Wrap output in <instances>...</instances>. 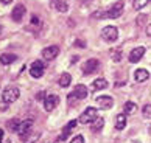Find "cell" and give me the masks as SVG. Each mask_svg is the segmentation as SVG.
I'll list each match as a JSON object with an SVG mask.
<instances>
[{"label": "cell", "mask_w": 151, "mask_h": 143, "mask_svg": "<svg viewBox=\"0 0 151 143\" xmlns=\"http://www.w3.org/2000/svg\"><path fill=\"white\" fill-rule=\"evenodd\" d=\"M123 6H125V3H123V2H115L108 11H104V13H97V14H93V17H109V19H117V17H120V16H122V13H123Z\"/></svg>", "instance_id": "obj_1"}, {"label": "cell", "mask_w": 151, "mask_h": 143, "mask_svg": "<svg viewBox=\"0 0 151 143\" xmlns=\"http://www.w3.org/2000/svg\"><path fill=\"white\" fill-rule=\"evenodd\" d=\"M97 118H98L97 109H95V107H86L84 112H83L81 117H80V123H81V124H91V123H93Z\"/></svg>", "instance_id": "obj_2"}, {"label": "cell", "mask_w": 151, "mask_h": 143, "mask_svg": "<svg viewBox=\"0 0 151 143\" xmlns=\"http://www.w3.org/2000/svg\"><path fill=\"white\" fill-rule=\"evenodd\" d=\"M84 98H87V87L83 84H78L75 86L73 92L69 95V103H75L78 100H84Z\"/></svg>", "instance_id": "obj_3"}, {"label": "cell", "mask_w": 151, "mask_h": 143, "mask_svg": "<svg viewBox=\"0 0 151 143\" xmlns=\"http://www.w3.org/2000/svg\"><path fill=\"white\" fill-rule=\"evenodd\" d=\"M19 95H20V92H19L17 87H6V89L3 90V93H2V100L5 103L11 104V103L19 100Z\"/></svg>", "instance_id": "obj_4"}, {"label": "cell", "mask_w": 151, "mask_h": 143, "mask_svg": "<svg viewBox=\"0 0 151 143\" xmlns=\"http://www.w3.org/2000/svg\"><path fill=\"white\" fill-rule=\"evenodd\" d=\"M101 37H103V41H106V42H115L117 37H119V30H117L115 26H112V25L104 26V28L101 30Z\"/></svg>", "instance_id": "obj_5"}, {"label": "cell", "mask_w": 151, "mask_h": 143, "mask_svg": "<svg viewBox=\"0 0 151 143\" xmlns=\"http://www.w3.org/2000/svg\"><path fill=\"white\" fill-rule=\"evenodd\" d=\"M97 101V106L100 109H111L114 106V98L112 97H108V95H101V97H97L95 98Z\"/></svg>", "instance_id": "obj_6"}, {"label": "cell", "mask_w": 151, "mask_h": 143, "mask_svg": "<svg viewBox=\"0 0 151 143\" xmlns=\"http://www.w3.org/2000/svg\"><path fill=\"white\" fill-rule=\"evenodd\" d=\"M59 104V97L52 93V95H47L45 100H44V106H45V111L47 112H52L55 107H56Z\"/></svg>", "instance_id": "obj_7"}, {"label": "cell", "mask_w": 151, "mask_h": 143, "mask_svg": "<svg viewBox=\"0 0 151 143\" xmlns=\"http://www.w3.org/2000/svg\"><path fill=\"white\" fill-rule=\"evenodd\" d=\"M44 70H45L44 62L42 61H35L30 67V75L33 76V78H41V76L44 75Z\"/></svg>", "instance_id": "obj_8"}, {"label": "cell", "mask_w": 151, "mask_h": 143, "mask_svg": "<svg viewBox=\"0 0 151 143\" xmlns=\"http://www.w3.org/2000/svg\"><path fill=\"white\" fill-rule=\"evenodd\" d=\"M98 67H100V61H98V59H93V58L87 59V61L84 62V65H83V73H84V75H91Z\"/></svg>", "instance_id": "obj_9"}, {"label": "cell", "mask_w": 151, "mask_h": 143, "mask_svg": "<svg viewBox=\"0 0 151 143\" xmlns=\"http://www.w3.org/2000/svg\"><path fill=\"white\" fill-rule=\"evenodd\" d=\"M58 54H59V47L58 45H50V47L42 50V58L47 59V61H52V59H55Z\"/></svg>", "instance_id": "obj_10"}, {"label": "cell", "mask_w": 151, "mask_h": 143, "mask_svg": "<svg viewBox=\"0 0 151 143\" xmlns=\"http://www.w3.org/2000/svg\"><path fill=\"white\" fill-rule=\"evenodd\" d=\"M22 143H36L41 137V132H33V131H28V132L19 135Z\"/></svg>", "instance_id": "obj_11"}, {"label": "cell", "mask_w": 151, "mask_h": 143, "mask_svg": "<svg viewBox=\"0 0 151 143\" xmlns=\"http://www.w3.org/2000/svg\"><path fill=\"white\" fill-rule=\"evenodd\" d=\"M27 13V9L24 5H17V6H14L13 13H11V19H13L14 22H20L22 19H24V16Z\"/></svg>", "instance_id": "obj_12"}, {"label": "cell", "mask_w": 151, "mask_h": 143, "mask_svg": "<svg viewBox=\"0 0 151 143\" xmlns=\"http://www.w3.org/2000/svg\"><path fill=\"white\" fill-rule=\"evenodd\" d=\"M145 54V47H136L134 50L129 53V62L136 64L142 59V56Z\"/></svg>", "instance_id": "obj_13"}, {"label": "cell", "mask_w": 151, "mask_h": 143, "mask_svg": "<svg viewBox=\"0 0 151 143\" xmlns=\"http://www.w3.org/2000/svg\"><path fill=\"white\" fill-rule=\"evenodd\" d=\"M52 8H55L59 13H67L69 5H67L65 0H52Z\"/></svg>", "instance_id": "obj_14"}, {"label": "cell", "mask_w": 151, "mask_h": 143, "mask_svg": "<svg viewBox=\"0 0 151 143\" xmlns=\"http://www.w3.org/2000/svg\"><path fill=\"white\" fill-rule=\"evenodd\" d=\"M76 126V120H72V122H69L65 126H64V129H63V134L59 135V140H65L67 137L70 135V132H72V129H73Z\"/></svg>", "instance_id": "obj_15"}, {"label": "cell", "mask_w": 151, "mask_h": 143, "mask_svg": "<svg viewBox=\"0 0 151 143\" xmlns=\"http://www.w3.org/2000/svg\"><path fill=\"white\" fill-rule=\"evenodd\" d=\"M148 78H150V72L145 70V69H139V70H136V73H134V79L137 82H143Z\"/></svg>", "instance_id": "obj_16"}, {"label": "cell", "mask_w": 151, "mask_h": 143, "mask_svg": "<svg viewBox=\"0 0 151 143\" xmlns=\"http://www.w3.org/2000/svg\"><path fill=\"white\" fill-rule=\"evenodd\" d=\"M31 128H33V120H22L17 134L22 135V134H25V132H28V131H31Z\"/></svg>", "instance_id": "obj_17"}, {"label": "cell", "mask_w": 151, "mask_h": 143, "mask_svg": "<svg viewBox=\"0 0 151 143\" xmlns=\"http://www.w3.org/2000/svg\"><path fill=\"white\" fill-rule=\"evenodd\" d=\"M16 59H17V56L13 53H3L2 56H0V62H2L3 65H8V64H13Z\"/></svg>", "instance_id": "obj_18"}, {"label": "cell", "mask_w": 151, "mask_h": 143, "mask_svg": "<svg viewBox=\"0 0 151 143\" xmlns=\"http://www.w3.org/2000/svg\"><path fill=\"white\" fill-rule=\"evenodd\" d=\"M108 87V81L106 79H103V78H98V79H95L93 82H92V90H101V89H106Z\"/></svg>", "instance_id": "obj_19"}, {"label": "cell", "mask_w": 151, "mask_h": 143, "mask_svg": "<svg viewBox=\"0 0 151 143\" xmlns=\"http://www.w3.org/2000/svg\"><path fill=\"white\" fill-rule=\"evenodd\" d=\"M126 128V115L125 114H120V115H117V118H115V129H119V131H122V129H125Z\"/></svg>", "instance_id": "obj_20"}, {"label": "cell", "mask_w": 151, "mask_h": 143, "mask_svg": "<svg viewBox=\"0 0 151 143\" xmlns=\"http://www.w3.org/2000/svg\"><path fill=\"white\" fill-rule=\"evenodd\" d=\"M123 111H125V115H134V114H136V111H137L136 103H132V101L125 103V106H123Z\"/></svg>", "instance_id": "obj_21"}, {"label": "cell", "mask_w": 151, "mask_h": 143, "mask_svg": "<svg viewBox=\"0 0 151 143\" xmlns=\"http://www.w3.org/2000/svg\"><path fill=\"white\" fill-rule=\"evenodd\" d=\"M70 82H72V75L63 73V75L59 76V86H61V87H69Z\"/></svg>", "instance_id": "obj_22"}, {"label": "cell", "mask_w": 151, "mask_h": 143, "mask_svg": "<svg viewBox=\"0 0 151 143\" xmlns=\"http://www.w3.org/2000/svg\"><path fill=\"white\" fill-rule=\"evenodd\" d=\"M20 122H22V120H17V118L9 120L6 126L9 128V131H13V132H17V131H19V126H20Z\"/></svg>", "instance_id": "obj_23"}, {"label": "cell", "mask_w": 151, "mask_h": 143, "mask_svg": "<svg viewBox=\"0 0 151 143\" xmlns=\"http://www.w3.org/2000/svg\"><path fill=\"white\" fill-rule=\"evenodd\" d=\"M150 3V0H132V6L134 9H142Z\"/></svg>", "instance_id": "obj_24"}, {"label": "cell", "mask_w": 151, "mask_h": 143, "mask_svg": "<svg viewBox=\"0 0 151 143\" xmlns=\"http://www.w3.org/2000/svg\"><path fill=\"white\" fill-rule=\"evenodd\" d=\"M103 124H104V120H103L101 117H98V118L92 123V129H93V131H100V129L103 128Z\"/></svg>", "instance_id": "obj_25"}, {"label": "cell", "mask_w": 151, "mask_h": 143, "mask_svg": "<svg viewBox=\"0 0 151 143\" xmlns=\"http://www.w3.org/2000/svg\"><path fill=\"white\" fill-rule=\"evenodd\" d=\"M111 56H112V61L114 62H119L120 59H122V50H120V48H114L112 53H111Z\"/></svg>", "instance_id": "obj_26"}, {"label": "cell", "mask_w": 151, "mask_h": 143, "mask_svg": "<svg viewBox=\"0 0 151 143\" xmlns=\"http://www.w3.org/2000/svg\"><path fill=\"white\" fill-rule=\"evenodd\" d=\"M142 114L145 118H151V104H145L142 109Z\"/></svg>", "instance_id": "obj_27"}, {"label": "cell", "mask_w": 151, "mask_h": 143, "mask_svg": "<svg viewBox=\"0 0 151 143\" xmlns=\"http://www.w3.org/2000/svg\"><path fill=\"white\" fill-rule=\"evenodd\" d=\"M70 143H84V137H83V135H76Z\"/></svg>", "instance_id": "obj_28"}, {"label": "cell", "mask_w": 151, "mask_h": 143, "mask_svg": "<svg viewBox=\"0 0 151 143\" xmlns=\"http://www.w3.org/2000/svg\"><path fill=\"white\" fill-rule=\"evenodd\" d=\"M145 19H147V16H140V17H139V19H137V24H139V25H142Z\"/></svg>", "instance_id": "obj_29"}, {"label": "cell", "mask_w": 151, "mask_h": 143, "mask_svg": "<svg viewBox=\"0 0 151 143\" xmlns=\"http://www.w3.org/2000/svg\"><path fill=\"white\" fill-rule=\"evenodd\" d=\"M76 47H86V42H81V41H76Z\"/></svg>", "instance_id": "obj_30"}, {"label": "cell", "mask_w": 151, "mask_h": 143, "mask_svg": "<svg viewBox=\"0 0 151 143\" xmlns=\"http://www.w3.org/2000/svg\"><path fill=\"white\" fill-rule=\"evenodd\" d=\"M147 34H148V36L151 37V24H150V25L147 26Z\"/></svg>", "instance_id": "obj_31"}, {"label": "cell", "mask_w": 151, "mask_h": 143, "mask_svg": "<svg viewBox=\"0 0 151 143\" xmlns=\"http://www.w3.org/2000/svg\"><path fill=\"white\" fill-rule=\"evenodd\" d=\"M44 95H45V93H44V92H41V93H37V100H42V98H44Z\"/></svg>", "instance_id": "obj_32"}, {"label": "cell", "mask_w": 151, "mask_h": 143, "mask_svg": "<svg viewBox=\"0 0 151 143\" xmlns=\"http://www.w3.org/2000/svg\"><path fill=\"white\" fill-rule=\"evenodd\" d=\"M2 139H3V129H0V143H2Z\"/></svg>", "instance_id": "obj_33"}, {"label": "cell", "mask_w": 151, "mask_h": 143, "mask_svg": "<svg viewBox=\"0 0 151 143\" xmlns=\"http://www.w3.org/2000/svg\"><path fill=\"white\" fill-rule=\"evenodd\" d=\"M13 0H2V3H5V5H8V3H11Z\"/></svg>", "instance_id": "obj_34"}, {"label": "cell", "mask_w": 151, "mask_h": 143, "mask_svg": "<svg viewBox=\"0 0 151 143\" xmlns=\"http://www.w3.org/2000/svg\"><path fill=\"white\" fill-rule=\"evenodd\" d=\"M132 143H142V142H139V140H136V142H132Z\"/></svg>", "instance_id": "obj_35"}, {"label": "cell", "mask_w": 151, "mask_h": 143, "mask_svg": "<svg viewBox=\"0 0 151 143\" xmlns=\"http://www.w3.org/2000/svg\"><path fill=\"white\" fill-rule=\"evenodd\" d=\"M150 134H151V124H150Z\"/></svg>", "instance_id": "obj_36"}, {"label": "cell", "mask_w": 151, "mask_h": 143, "mask_svg": "<svg viewBox=\"0 0 151 143\" xmlns=\"http://www.w3.org/2000/svg\"><path fill=\"white\" fill-rule=\"evenodd\" d=\"M6 143H11V142H9V140H6Z\"/></svg>", "instance_id": "obj_37"}, {"label": "cell", "mask_w": 151, "mask_h": 143, "mask_svg": "<svg viewBox=\"0 0 151 143\" xmlns=\"http://www.w3.org/2000/svg\"><path fill=\"white\" fill-rule=\"evenodd\" d=\"M0 31H2V26H0Z\"/></svg>", "instance_id": "obj_38"}]
</instances>
